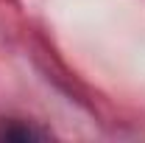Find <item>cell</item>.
<instances>
[{
  "instance_id": "6da1fadb",
  "label": "cell",
  "mask_w": 145,
  "mask_h": 143,
  "mask_svg": "<svg viewBox=\"0 0 145 143\" xmlns=\"http://www.w3.org/2000/svg\"><path fill=\"white\" fill-rule=\"evenodd\" d=\"M3 138L6 140H36L42 135L34 132L31 126H8V129H3Z\"/></svg>"
}]
</instances>
